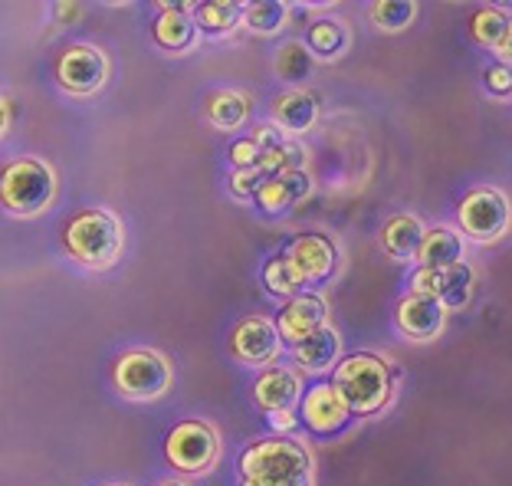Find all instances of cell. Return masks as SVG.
Segmentation results:
<instances>
[{"mask_svg": "<svg viewBox=\"0 0 512 486\" xmlns=\"http://www.w3.org/2000/svg\"><path fill=\"white\" fill-rule=\"evenodd\" d=\"M240 486H316L309 447L289 434L253 441L240 454Z\"/></svg>", "mask_w": 512, "mask_h": 486, "instance_id": "1", "label": "cell"}, {"mask_svg": "<svg viewBox=\"0 0 512 486\" xmlns=\"http://www.w3.org/2000/svg\"><path fill=\"white\" fill-rule=\"evenodd\" d=\"M332 388L342 395L352 418H375L394 401V372L381 355L355 352L335 365Z\"/></svg>", "mask_w": 512, "mask_h": 486, "instance_id": "2", "label": "cell"}, {"mask_svg": "<svg viewBox=\"0 0 512 486\" xmlns=\"http://www.w3.org/2000/svg\"><path fill=\"white\" fill-rule=\"evenodd\" d=\"M125 234L119 217L106 207H86L76 217H69L63 227V250L69 260L89 270H109L122 257Z\"/></svg>", "mask_w": 512, "mask_h": 486, "instance_id": "3", "label": "cell"}, {"mask_svg": "<svg viewBox=\"0 0 512 486\" xmlns=\"http://www.w3.org/2000/svg\"><path fill=\"white\" fill-rule=\"evenodd\" d=\"M56 175L40 158H17L0 175V204L14 217H37L53 204Z\"/></svg>", "mask_w": 512, "mask_h": 486, "instance_id": "4", "label": "cell"}, {"mask_svg": "<svg viewBox=\"0 0 512 486\" xmlns=\"http://www.w3.org/2000/svg\"><path fill=\"white\" fill-rule=\"evenodd\" d=\"M109 381L128 401H158L171 388V362L155 349H132L112 362Z\"/></svg>", "mask_w": 512, "mask_h": 486, "instance_id": "5", "label": "cell"}, {"mask_svg": "<svg viewBox=\"0 0 512 486\" xmlns=\"http://www.w3.org/2000/svg\"><path fill=\"white\" fill-rule=\"evenodd\" d=\"M168 464L184 473V477H197V473L214 470L220 457V437L207 421H181L165 441Z\"/></svg>", "mask_w": 512, "mask_h": 486, "instance_id": "6", "label": "cell"}, {"mask_svg": "<svg viewBox=\"0 0 512 486\" xmlns=\"http://www.w3.org/2000/svg\"><path fill=\"white\" fill-rule=\"evenodd\" d=\"M457 224L473 243H493L512 227V204L499 188H473L457 207Z\"/></svg>", "mask_w": 512, "mask_h": 486, "instance_id": "7", "label": "cell"}, {"mask_svg": "<svg viewBox=\"0 0 512 486\" xmlns=\"http://www.w3.org/2000/svg\"><path fill=\"white\" fill-rule=\"evenodd\" d=\"M109 79V60L99 46H89V43H76V46H66L56 60V83H60L63 92L69 96H96V92L106 86Z\"/></svg>", "mask_w": 512, "mask_h": 486, "instance_id": "8", "label": "cell"}, {"mask_svg": "<svg viewBox=\"0 0 512 486\" xmlns=\"http://www.w3.org/2000/svg\"><path fill=\"white\" fill-rule=\"evenodd\" d=\"M230 352L243 365L263 368L266 372V368H273L279 352H283V335H279L276 322H270L266 316H247L230 332Z\"/></svg>", "mask_w": 512, "mask_h": 486, "instance_id": "9", "label": "cell"}, {"mask_svg": "<svg viewBox=\"0 0 512 486\" xmlns=\"http://www.w3.org/2000/svg\"><path fill=\"white\" fill-rule=\"evenodd\" d=\"M286 260L293 263L306 286H325L339 273V250L325 234H302L286 247Z\"/></svg>", "mask_w": 512, "mask_h": 486, "instance_id": "10", "label": "cell"}, {"mask_svg": "<svg viewBox=\"0 0 512 486\" xmlns=\"http://www.w3.org/2000/svg\"><path fill=\"white\" fill-rule=\"evenodd\" d=\"M476 273L470 263L447 266V270H421L417 266L411 276V293L434 296L437 303H444V309H463L473 296Z\"/></svg>", "mask_w": 512, "mask_h": 486, "instance_id": "11", "label": "cell"}, {"mask_svg": "<svg viewBox=\"0 0 512 486\" xmlns=\"http://www.w3.org/2000/svg\"><path fill=\"white\" fill-rule=\"evenodd\" d=\"M394 326H398V332L407 342H434L437 335H444L447 309L434 296L411 293L394 309Z\"/></svg>", "mask_w": 512, "mask_h": 486, "instance_id": "12", "label": "cell"}, {"mask_svg": "<svg viewBox=\"0 0 512 486\" xmlns=\"http://www.w3.org/2000/svg\"><path fill=\"white\" fill-rule=\"evenodd\" d=\"M325 326H329V303L319 293H299L296 299H286V306L276 316L283 345H293V349Z\"/></svg>", "mask_w": 512, "mask_h": 486, "instance_id": "13", "label": "cell"}, {"mask_svg": "<svg viewBox=\"0 0 512 486\" xmlns=\"http://www.w3.org/2000/svg\"><path fill=\"white\" fill-rule=\"evenodd\" d=\"M302 378L293 368H283V365H273L256 378L253 385V401L270 414H293L296 404H302Z\"/></svg>", "mask_w": 512, "mask_h": 486, "instance_id": "14", "label": "cell"}, {"mask_svg": "<svg viewBox=\"0 0 512 486\" xmlns=\"http://www.w3.org/2000/svg\"><path fill=\"white\" fill-rule=\"evenodd\" d=\"M352 418V411H348V404L342 401L339 391L329 385H316L306 391V398H302V421L312 434L319 437H332L339 434L342 427Z\"/></svg>", "mask_w": 512, "mask_h": 486, "instance_id": "15", "label": "cell"}, {"mask_svg": "<svg viewBox=\"0 0 512 486\" xmlns=\"http://www.w3.org/2000/svg\"><path fill=\"white\" fill-rule=\"evenodd\" d=\"M151 37L165 53H188L201 40V30L194 23V4H161Z\"/></svg>", "mask_w": 512, "mask_h": 486, "instance_id": "16", "label": "cell"}, {"mask_svg": "<svg viewBox=\"0 0 512 486\" xmlns=\"http://www.w3.org/2000/svg\"><path fill=\"white\" fill-rule=\"evenodd\" d=\"M319 119V96L309 89H286L273 99V122L286 135L309 132Z\"/></svg>", "mask_w": 512, "mask_h": 486, "instance_id": "17", "label": "cell"}, {"mask_svg": "<svg viewBox=\"0 0 512 486\" xmlns=\"http://www.w3.org/2000/svg\"><path fill=\"white\" fill-rule=\"evenodd\" d=\"M309 191H312V178L306 171H283V175L266 178V184L253 201L263 214H283L293 204L306 201Z\"/></svg>", "mask_w": 512, "mask_h": 486, "instance_id": "18", "label": "cell"}, {"mask_svg": "<svg viewBox=\"0 0 512 486\" xmlns=\"http://www.w3.org/2000/svg\"><path fill=\"white\" fill-rule=\"evenodd\" d=\"M427 227L414 214H394L381 227V247L394 260H417L424 247Z\"/></svg>", "mask_w": 512, "mask_h": 486, "instance_id": "19", "label": "cell"}, {"mask_svg": "<svg viewBox=\"0 0 512 486\" xmlns=\"http://www.w3.org/2000/svg\"><path fill=\"white\" fill-rule=\"evenodd\" d=\"M339 355H342V335L335 332L332 326L319 329L316 335H309L306 342H299L293 349V358L302 372H312V375H322V372H335L339 365Z\"/></svg>", "mask_w": 512, "mask_h": 486, "instance_id": "20", "label": "cell"}, {"mask_svg": "<svg viewBox=\"0 0 512 486\" xmlns=\"http://www.w3.org/2000/svg\"><path fill=\"white\" fill-rule=\"evenodd\" d=\"M463 263V237L450 227H430L424 247L417 253L421 270H447V266Z\"/></svg>", "mask_w": 512, "mask_h": 486, "instance_id": "21", "label": "cell"}, {"mask_svg": "<svg viewBox=\"0 0 512 486\" xmlns=\"http://www.w3.org/2000/svg\"><path fill=\"white\" fill-rule=\"evenodd\" d=\"M243 14H247V4H237V0H207V4H194V23L207 37H224V33L240 27Z\"/></svg>", "mask_w": 512, "mask_h": 486, "instance_id": "22", "label": "cell"}, {"mask_svg": "<svg viewBox=\"0 0 512 486\" xmlns=\"http://www.w3.org/2000/svg\"><path fill=\"white\" fill-rule=\"evenodd\" d=\"M306 46H309V53L322 63L339 60V56H345V50H348V27L335 17L316 20L306 30Z\"/></svg>", "mask_w": 512, "mask_h": 486, "instance_id": "23", "label": "cell"}, {"mask_svg": "<svg viewBox=\"0 0 512 486\" xmlns=\"http://www.w3.org/2000/svg\"><path fill=\"white\" fill-rule=\"evenodd\" d=\"M247 115H250V102L237 89H220L207 99V119H211V125L220 132L240 129V125L247 122Z\"/></svg>", "mask_w": 512, "mask_h": 486, "instance_id": "24", "label": "cell"}, {"mask_svg": "<svg viewBox=\"0 0 512 486\" xmlns=\"http://www.w3.org/2000/svg\"><path fill=\"white\" fill-rule=\"evenodd\" d=\"M289 23V4L283 0H256L247 4V14H243V27L256 37H276Z\"/></svg>", "mask_w": 512, "mask_h": 486, "instance_id": "25", "label": "cell"}, {"mask_svg": "<svg viewBox=\"0 0 512 486\" xmlns=\"http://www.w3.org/2000/svg\"><path fill=\"white\" fill-rule=\"evenodd\" d=\"M273 66H276V76L283 79V83H289V89H296V83L312 76L316 56L309 53L306 43H286V46H279Z\"/></svg>", "mask_w": 512, "mask_h": 486, "instance_id": "26", "label": "cell"}, {"mask_svg": "<svg viewBox=\"0 0 512 486\" xmlns=\"http://www.w3.org/2000/svg\"><path fill=\"white\" fill-rule=\"evenodd\" d=\"M512 27V20L506 17L503 7H480L470 20V30H473V40L486 46V50H499V43L506 40V33Z\"/></svg>", "mask_w": 512, "mask_h": 486, "instance_id": "27", "label": "cell"}, {"mask_svg": "<svg viewBox=\"0 0 512 486\" xmlns=\"http://www.w3.org/2000/svg\"><path fill=\"white\" fill-rule=\"evenodd\" d=\"M263 286H266V293H273L279 299H296L302 289H306V283H302L299 273L293 270V263L286 260V253H279V257L263 263Z\"/></svg>", "mask_w": 512, "mask_h": 486, "instance_id": "28", "label": "cell"}, {"mask_svg": "<svg viewBox=\"0 0 512 486\" xmlns=\"http://www.w3.org/2000/svg\"><path fill=\"white\" fill-rule=\"evenodd\" d=\"M414 17H417V4H411V0H378V4H371V20L384 33L407 30Z\"/></svg>", "mask_w": 512, "mask_h": 486, "instance_id": "29", "label": "cell"}, {"mask_svg": "<svg viewBox=\"0 0 512 486\" xmlns=\"http://www.w3.org/2000/svg\"><path fill=\"white\" fill-rule=\"evenodd\" d=\"M263 148L253 142V135L247 138H237L234 145L227 148V158H230V165H234V171H250V168H260V161H263Z\"/></svg>", "mask_w": 512, "mask_h": 486, "instance_id": "30", "label": "cell"}, {"mask_svg": "<svg viewBox=\"0 0 512 486\" xmlns=\"http://www.w3.org/2000/svg\"><path fill=\"white\" fill-rule=\"evenodd\" d=\"M266 184V175L260 168H250V171H234L230 175V194L240 201H253L256 194H260V188Z\"/></svg>", "mask_w": 512, "mask_h": 486, "instance_id": "31", "label": "cell"}, {"mask_svg": "<svg viewBox=\"0 0 512 486\" xmlns=\"http://www.w3.org/2000/svg\"><path fill=\"white\" fill-rule=\"evenodd\" d=\"M483 86L490 96L496 99H509L512 96V66L509 63H493L483 73Z\"/></svg>", "mask_w": 512, "mask_h": 486, "instance_id": "32", "label": "cell"}, {"mask_svg": "<svg viewBox=\"0 0 512 486\" xmlns=\"http://www.w3.org/2000/svg\"><path fill=\"white\" fill-rule=\"evenodd\" d=\"M253 142L263 148V152H279L283 145H289V135L279 129L276 122H260L253 129Z\"/></svg>", "mask_w": 512, "mask_h": 486, "instance_id": "33", "label": "cell"}, {"mask_svg": "<svg viewBox=\"0 0 512 486\" xmlns=\"http://www.w3.org/2000/svg\"><path fill=\"white\" fill-rule=\"evenodd\" d=\"M496 56H499V63H509V66H512V27H509V33H506V40L499 43Z\"/></svg>", "mask_w": 512, "mask_h": 486, "instance_id": "34", "label": "cell"}, {"mask_svg": "<svg viewBox=\"0 0 512 486\" xmlns=\"http://www.w3.org/2000/svg\"><path fill=\"white\" fill-rule=\"evenodd\" d=\"M270 421L279 427V431H293V424H296V421H293V414H273Z\"/></svg>", "mask_w": 512, "mask_h": 486, "instance_id": "35", "label": "cell"}, {"mask_svg": "<svg viewBox=\"0 0 512 486\" xmlns=\"http://www.w3.org/2000/svg\"><path fill=\"white\" fill-rule=\"evenodd\" d=\"M0 102H4V132H7L10 122H14V102H10V96H4Z\"/></svg>", "mask_w": 512, "mask_h": 486, "instance_id": "36", "label": "cell"}, {"mask_svg": "<svg viewBox=\"0 0 512 486\" xmlns=\"http://www.w3.org/2000/svg\"><path fill=\"white\" fill-rule=\"evenodd\" d=\"M158 486H188V483H184V480H161Z\"/></svg>", "mask_w": 512, "mask_h": 486, "instance_id": "37", "label": "cell"}, {"mask_svg": "<svg viewBox=\"0 0 512 486\" xmlns=\"http://www.w3.org/2000/svg\"><path fill=\"white\" fill-rule=\"evenodd\" d=\"M106 486H125V483H106Z\"/></svg>", "mask_w": 512, "mask_h": 486, "instance_id": "38", "label": "cell"}]
</instances>
